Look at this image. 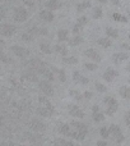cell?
<instances>
[{
  "label": "cell",
  "instance_id": "6da1fadb",
  "mask_svg": "<svg viewBox=\"0 0 130 146\" xmlns=\"http://www.w3.org/2000/svg\"><path fill=\"white\" fill-rule=\"evenodd\" d=\"M70 126V137L72 139H75L78 141H83L85 139L88 133V128L84 123L78 121H72L69 123Z\"/></svg>",
  "mask_w": 130,
  "mask_h": 146
},
{
  "label": "cell",
  "instance_id": "7a4b0ae2",
  "mask_svg": "<svg viewBox=\"0 0 130 146\" xmlns=\"http://www.w3.org/2000/svg\"><path fill=\"white\" fill-rule=\"evenodd\" d=\"M103 103H105V105H106V114H107V115L111 117L118 111L119 103L114 96H106V98L103 99Z\"/></svg>",
  "mask_w": 130,
  "mask_h": 146
},
{
  "label": "cell",
  "instance_id": "3957f363",
  "mask_svg": "<svg viewBox=\"0 0 130 146\" xmlns=\"http://www.w3.org/2000/svg\"><path fill=\"white\" fill-rule=\"evenodd\" d=\"M108 129H110V133L112 135L114 141H115L116 144H123V142L125 141V136H124L123 131L120 129L119 126H116V124H111V126L108 127Z\"/></svg>",
  "mask_w": 130,
  "mask_h": 146
},
{
  "label": "cell",
  "instance_id": "277c9868",
  "mask_svg": "<svg viewBox=\"0 0 130 146\" xmlns=\"http://www.w3.org/2000/svg\"><path fill=\"white\" fill-rule=\"evenodd\" d=\"M36 111H37L38 115L45 117V118H50V117H53L55 114V108H54L53 104H50V105H40Z\"/></svg>",
  "mask_w": 130,
  "mask_h": 146
},
{
  "label": "cell",
  "instance_id": "5b68a950",
  "mask_svg": "<svg viewBox=\"0 0 130 146\" xmlns=\"http://www.w3.org/2000/svg\"><path fill=\"white\" fill-rule=\"evenodd\" d=\"M38 87H40V90L42 91L46 96H53L54 95V87L47 80L46 81H38Z\"/></svg>",
  "mask_w": 130,
  "mask_h": 146
},
{
  "label": "cell",
  "instance_id": "8992f818",
  "mask_svg": "<svg viewBox=\"0 0 130 146\" xmlns=\"http://www.w3.org/2000/svg\"><path fill=\"white\" fill-rule=\"evenodd\" d=\"M68 113H69V115L73 117V118H84L83 110H80L79 106L75 105V104H69V105H68Z\"/></svg>",
  "mask_w": 130,
  "mask_h": 146
},
{
  "label": "cell",
  "instance_id": "52a82bcc",
  "mask_svg": "<svg viewBox=\"0 0 130 146\" xmlns=\"http://www.w3.org/2000/svg\"><path fill=\"white\" fill-rule=\"evenodd\" d=\"M12 51L17 56H19V58H22V59L28 58V56H30V54H31V51L28 50V49L22 48V46H17V45H13L12 46Z\"/></svg>",
  "mask_w": 130,
  "mask_h": 146
},
{
  "label": "cell",
  "instance_id": "ba28073f",
  "mask_svg": "<svg viewBox=\"0 0 130 146\" xmlns=\"http://www.w3.org/2000/svg\"><path fill=\"white\" fill-rule=\"evenodd\" d=\"M84 56L89 58L91 60L96 62V63H101V62H102V56H101L100 53L96 51L95 49H87V50H84Z\"/></svg>",
  "mask_w": 130,
  "mask_h": 146
},
{
  "label": "cell",
  "instance_id": "9c48e42d",
  "mask_svg": "<svg viewBox=\"0 0 130 146\" xmlns=\"http://www.w3.org/2000/svg\"><path fill=\"white\" fill-rule=\"evenodd\" d=\"M15 31H17V27L13 25H1L0 26V33H1L3 36L10 37V36H13L15 33Z\"/></svg>",
  "mask_w": 130,
  "mask_h": 146
},
{
  "label": "cell",
  "instance_id": "30bf717a",
  "mask_svg": "<svg viewBox=\"0 0 130 146\" xmlns=\"http://www.w3.org/2000/svg\"><path fill=\"white\" fill-rule=\"evenodd\" d=\"M92 111H93L92 118H93V121H95L96 123H100V122L105 121V114L100 110V106L98 105H93L92 106Z\"/></svg>",
  "mask_w": 130,
  "mask_h": 146
},
{
  "label": "cell",
  "instance_id": "8fae6325",
  "mask_svg": "<svg viewBox=\"0 0 130 146\" xmlns=\"http://www.w3.org/2000/svg\"><path fill=\"white\" fill-rule=\"evenodd\" d=\"M28 18V13L24 8H17L14 10V19L17 22H24Z\"/></svg>",
  "mask_w": 130,
  "mask_h": 146
},
{
  "label": "cell",
  "instance_id": "7c38bea8",
  "mask_svg": "<svg viewBox=\"0 0 130 146\" xmlns=\"http://www.w3.org/2000/svg\"><path fill=\"white\" fill-rule=\"evenodd\" d=\"M119 76V72L116 71V69L114 68H107L105 71V73H103V80L107 81V82H112L114 80H115V77H118Z\"/></svg>",
  "mask_w": 130,
  "mask_h": 146
},
{
  "label": "cell",
  "instance_id": "4fadbf2b",
  "mask_svg": "<svg viewBox=\"0 0 130 146\" xmlns=\"http://www.w3.org/2000/svg\"><path fill=\"white\" fill-rule=\"evenodd\" d=\"M73 81H74L75 83H82V85H87V83H89V78L82 76L79 71L73 72Z\"/></svg>",
  "mask_w": 130,
  "mask_h": 146
},
{
  "label": "cell",
  "instance_id": "5bb4252c",
  "mask_svg": "<svg viewBox=\"0 0 130 146\" xmlns=\"http://www.w3.org/2000/svg\"><path fill=\"white\" fill-rule=\"evenodd\" d=\"M30 126H31V128L36 132H43L45 128H46L45 123H43L42 121H40V119H33V121L31 122Z\"/></svg>",
  "mask_w": 130,
  "mask_h": 146
},
{
  "label": "cell",
  "instance_id": "9a60e30c",
  "mask_svg": "<svg viewBox=\"0 0 130 146\" xmlns=\"http://www.w3.org/2000/svg\"><path fill=\"white\" fill-rule=\"evenodd\" d=\"M129 59V54L128 53H115L112 55V60L115 64H120L121 62L128 60Z\"/></svg>",
  "mask_w": 130,
  "mask_h": 146
},
{
  "label": "cell",
  "instance_id": "2e32d148",
  "mask_svg": "<svg viewBox=\"0 0 130 146\" xmlns=\"http://www.w3.org/2000/svg\"><path fill=\"white\" fill-rule=\"evenodd\" d=\"M40 17H41V19L45 21V22H51V21H54V17H55V15H54L53 10L45 9L40 13Z\"/></svg>",
  "mask_w": 130,
  "mask_h": 146
},
{
  "label": "cell",
  "instance_id": "e0dca14e",
  "mask_svg": "<svg viewBox=\"0 0 130 146\" xmlns=\"http://www.w3.org/2000/svg\"><path fill=\"white\" fill-rule=\"evenodd\" d=\"M58 131L60 132L61 135H64V136L70 137V126H69V123H61V124H59Z\"/></svg>",
  "mask_w": 130,
  "mask_h": 146
},
{
  "label": "cell",
  "instance_id": "ac0fdd59",
  "mask_svg": "<svg viewBox=\"0 0 130 146\" xmlns=\"http://www.w3.org/2000/svg\"><path fill=\"white\" fill-rule=\"evenodd\" d=\"M60 7H61V4L59 0H49V1L46 3V8H47L49 10H56Z\"/></svg>",
  "mask_w": 130,
  "mask_h": 146
},
{
  "label": "cell",
  "instance_id": "d6986e66",
  "mask_svg": "<svg viewBox=\"0 0 130 146\" xmlns=\"http://www.w3.org/2000/svg\"><path fill=\"white\" fill-rule=\"evenodd\" d=\"M97 44L102 48L107 49V48H111L112 46V41L110 40V37H103V38H98L97 40Z\"/></svg>",
  "mask_w": 130,
  "mask_h": 146
},
{
  "label": "cell",
  "instance_id": "ffe728a7",
  "mask_svg": "<svg viewBox=\"0 0 130 146\" xmlns=\"http://www.w3.org/2000/svg\"><path fill=\"white\" fill-rule=\"evenodd\" d=\"M63 62L65 64H69V66H74V64H78L79 63V59L77 56H64L63 58Z\"/></svg>",
  "mask_w": 130,
  "mask_h": 146
},
{
  "label": "cell",
  "instance_id": "44dd1931",
  "mask_svg": "<svg viewBox=\"0 0 130 146\" xmlns=\"http://www.w3.org/2000/svg\"><path fill=\"white\" fill-rule=\"evenodd\" d=\"M119 94H120L124 99L128 100V99H130V87L129 86H121L120 90H119Z\"/></svg>",
  "mask_w": 130,
  "mask_h": 146
},
{
  "label": "cell",
  "instance_id": "7402d4cb",
  "mask_svg": "<svg viewBox=\"0 0 130 146\" xmlns=\"http://www.w3.org/2000/svg\"><path fill=\"white\" fill-rule=\"evenodd\" d=\"M54 146H74L72 141H68V140L64 139H56L54 141Z\"/></svg>",
  "mask_w": 130,
  "mask_h": 146
},
{
  "label": "cell",
  "instance_id": "603a6c76",
  "mask_svg": "<svg viewBox=\"0 0 130 146\" xmlns=\"http://www.w3.org/2000/svg\"><path fill=\"white\" fill-rule=\"evenodd\" d=\"M58 38H59V41H68L69 40V32H68V30H59L58 31Z\"/></svg>",
  "mask_w": 130,
  "mask_h": 146
},
{
  "label": "cell",
  "instance_id": "cb8c5ba5",
  "mask_svg": "<svg viewBox=\"0 0 130 146\" xmlns=\"http://www.w3.org/2000/svg\"><path fill=\"white\" fill-rule=\"evenodd\" d=\"M54 50H55L58 54H61L63 56H66L68 53H69V51H68V48L65 45H56L55 48H54Z\"/></svg>",
  "mask_w": 130,
  "mask_h": 146
},
{
  "label": "cell",
  "instance_id": "d4e9b609",
  "mask_svg": "<svg viewBox=\"0 0 130 146\" xmlns=\"http://www.w3.org/2000/svg\"><path fill=\"white\" fill-rule=\"evenodd\" d=\"M69 41V46H78L79 44H82L83 42V37L82 36H74L73 38H70V40H68Z\"/></svg>",
  "mask_w": 130,
  "mask_h": 146
},
{
  "label": "cell",
  "instance_id": "484cf974",
  "mask_svg": "<svg viewBox=\"0 0 130 146\" xmlns=\"http://www.w3.org/2000/svg\"><path fill=\"white\" fill-rule=\"evenodd\" d=\"M106 35L110 36V37H112V38H118L119 37V31L115 30V28H112V27H107L106 28Z\"/></svg>",
  "mask_w": 130,
  "mask_h": 146
},
{
  "label": "cell",
  "instance_id": "4316f807",
  "mask_svg": "<svg viewBox=\"0 0 130 146\" xmlns=\"http://www.w3.org/2000/svg\"><path fill=\"white\" fill-rule=\"evenodd\" d=\"M51 69H53V72H56L59 76V80L61 81V82H65L66 81V76H65V71L64 69H58V68H53L51 67Z\"/></svg>",
  "mask_w": 130,
  "mask_h": 146
},
{
  "label": "cell",
  "instance_id": "83f0119b",
  "mask_svg": "<svg viewBox=\"0 0 130 146\" xmlns=\"http://www.w3.org/2000/svg\"><path fill=\"white\" fill-rule=\"evenodd\" d=\"M69 95L72 96L73 99H75V100H82V99H83V94H80L78 90H70L69 91Z\"/></svg>",
  "mask_w": 130,
  "mask_h": 146
},
{
  "label": "cell",
  "instance_id": "f1b7e54d",
  "mask_svg": "<svg viewBox=\"0 0 130 146\" xmlns=\"http://www.w3.org/2000/svg\"><path fill=\"white\" fill-rule=\"evenodd\" d=\"M102 14H103V12H102V9H101L100 7H96L95 9H93L92 15H93L95 19H100V18H102Z\"/></svg>",
  "mask_w": 130,
  "mask_h": 146
},
{
  "label": "cell",
  "instance_id": "f546056e",
  "mask_svg": "<svg viewBox=\"0 0 130 146\" xmlns=\"http://www.w3.org/2000/svg\"><path fill=\"white\" fill-rule=\"evenodd\" d=\"M91 7V3L89 1H84V3H80V4H78V7H77V10L79 13H82V12H84L85 9H88V8Z\"/></svg>",
  "mask_w": 130,
  "mask_h": 146
},
{
  "label": "cell",
  "instance_id": "4dcf8cb0",
  "mask_svg": "<svg viewBox=\"0 0 130 146\" xmlns=\"http://www.w3.org/2000/svg\"><path fill=\"white\" fill-rule=\"evenodd\" d=\"M40 50L42 51L43 54H51V48H50V45H49V44H46V42H42L40 45Z\"/></svg>",
  "mask_w": 130,
  "mask_h": 146
},
{
  "label": "cell",
  "instance_id": "1f68e13d",
  "mask_svg": "<svg viewBox=\"0 0 130 146\" xmlns=\"http://www.w3.org/2000/svg\"><path fill=\"white\" fill-rule=\"evenodd\" d=\"M100 135L102 136V139H108L110 137V129H108V127L100 128Z\"/></svg>",
  "mask_w": 130,
  "mask_h": 146
},
{
  "label": "cell",
  "instance_id": "d6a6232c",
  "mask_svg": "<svg viewBox=\"0 0 130 146\" xmlns=\"http://www.w3.org/2000/svg\"><path fill=\"white\" fill-rule=\"evenodd\" d=\"M23 78L24 80H30V81H38L37 78H36V74L35 73H32V72H26V73H23Z\"/></svg>",
  "mask_w": 130,
  "mask_h": 146
},
{
  "label": "cell",
  "instance_id": "836d02e7",
  "mask_svg": "<svg viewBox=\"0 0 130 146\" xmlns=\"http://www.w3.org/2000/svg\"><path fill=\"white\" fill-rule=\"evenodd\" d=\"M112 17H114V19H115V21H118V22H123V23H126V22H128V19H126V17H124V15L119 14V13H114V14H112Z\"/></svg>",
  "mask_w": 130,
  "mask_h": 146
},
{
  "label": "cell",
  "instance_id": "e575fe53",
  "mask_svg": "<svg viewBox=\"0 0 130 146\" xmlns=\"http://www.w3.org/2000/svg\"><path fill=\"white\" fill-rule=\"evenodd\" d=\"M96 90L98 91V92H106L107 91V87H106L103 83H100V82H96Z\"/></svg>",
  "mask_w": 130,
  "mask_h": 146
},
{
  "label": "cell",
  "instance_id": "d590c367",
  "mask_svg": "<svg viewBox=\"0 0 130 146\" xmlns=\"http://www.w3.org/2000/svg\"><path fill=\"white\" fill-rule=\"evenodd\" d=\"M97 64L96 63H85L84 64V68L87 69V71H91V72H93V71H96L97 69Z\"/></svg>",
  "mask_w": 130,
  "mask_h": 146
},
{
  "label": "cell",
  "instance_id": "8d00e7d4",
  "mask_svg": "<svg viewBox=\"0 0 130 146\" xmlns=\"http://www.w3.org/2000/svg\"><path fill=\"white\" fill-rule=\"evenodd\" d=\"M22 40L23 41H32L33 40V36H32V33H23L22 35Z\"/></svg>",
  "mask_w": 130,
  "mask_h": 146
},
{
  "label": "cell",
  "instance_id": "74e56055",
  "mask_svg": "<svg viewBox=\"0 0 130 146\" xmlns=\"http://www.w3.org/2000/svg\"><path fill=\"white\" fill-rule=\"evenodd\" d=\"M87 22H88V18H87V17H80L79 19H78L77 23H78L79 26H82V27H84V26L87 25Z\"/></svg>",
  "mask_w": 130,
  "mask_h": 146
},
{
  "label": "cell",
  "instance_id": "f35d334b",
  "mask_svg": "<svg viewBox=\"0 0 130 146\" xmlns=\"http://www.w3.org/2000/svg\"><path fill=\"white\" fill-rule=\"evenodd\" d=\"M0 60H3L4 63H12V60H10L9 58H7V56H5V54L3 53V51H0Z\"/></svg>",
  "mask_w": 130,
  "mask_h": 146
},
{
  "label": "cell",
  "instance_id": "ab89813d",
  "mask_svg": "<svg viewBox=\"0 0 130 146\" xmlns=\"http://www.w3.org/2000/svg\"><path fill=\"white\" fill-rule=\"evenodd\" d=\"M83 96H84L85 99H88V100H89V99L93 98V92H91V91H85V92L83 94Z\"/></svg>",
  "mask_w": 130,
  "mask_h": 146
},
{
  "label": "cell",
  "instance_id": "60d3db41",
  "mask_svg": "<svg viewBox=\"0 0 130 146\" xmlns=\"http://www.w3.org/2000/svg\"><path fill=\"white\" fill-rule=\"evenodd\" d=\"M129 118H130V113L128 111V113L125 114V123H126V126H129V124H130V121H129Z\"/></svg>",
  "mask_w": 130,
  "mask_h": 146
},
{
  "label": "cell",
  "instance_id": "b9f144b4",
  "mask_svg": "<svg viewBox=\"0 0 130 146\" xmlns=\"http://www.w3.org/2000/svg\"><path fill=\"white\" fill-rule=\"evenodd\" d=\"M96 145H97V146H110L106 141H97V144H96Z\"/></svg>",
  "mask_w": 130,
  "mask_h": 146
},
{
  "label": "cell",
  "instance_id": "7bdbcfd3",
  "mask_svg": "<svg viewBox=\"0 0 130 146\" xmlns=\"http://www.w3.org/2000/svg\"><path fill=\"white\" fill-rule=\"evenodd\" d=\"M120 48H121V49H124V50H129V48H130V46L128 45V44H125V42H124V44H121V45H120Z\"/></svg>",
  "mask_w": 130,
  "mask_h": 146
},
{
  "label": "cell",
  "instance_id": "ee69618b",
  "mask_svg": "<svg viewBox=\"0 0 130 146\" xmlns=\"http://www.w3.org/2000/svg\"><path fill=\"white\" fill-rule=\"evenodd\" d=\"M111 3L114 5H120V0H111Z\"/></svg>",
  "mask_w": 130,
  "mask_h": 146
},
{
  "label": "cell",
  "instance_id": "f6af8a7d",
  "mask_svg": "<svg viewBox=\"0 0 130 146\" xmlns=\"http://www.w3.org/2000/svg\"><path fill=\"white\" fill-rule=\"evenodd\" d=\"M97 1H100V3H107V0H97Z\"/></svg>",
  "mask_w": 130,
  "mask_h": 146
}]
</instances>
